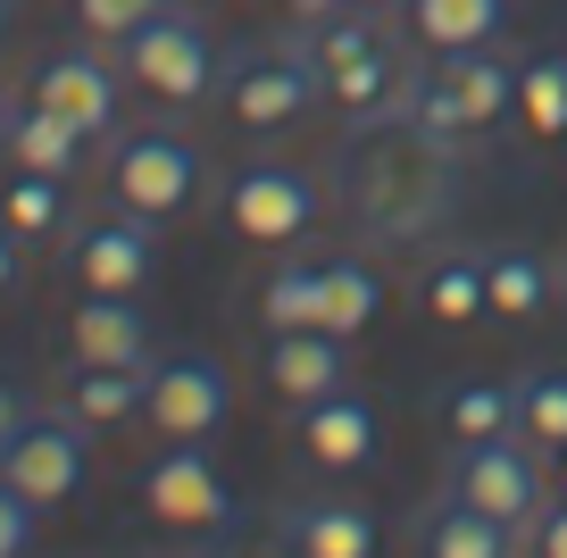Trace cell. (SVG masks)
Returning a JSON list of instances; mask_svg holds the SVG:
<instances>
[{
  "mask_svg": "<svg viewBox=\"0 0 567 558\" xmlns=\"http://www.w3.org/2000/svg\"><path fill=\"white\" fill-rule=\"evenodd\" d=\"M68 366H151V317L134 292H84L68 309Z\"/></svg>",
  "mask_w": 567,
  "mask_h": 558,
  "instance_id": "15",
  "label": "cell"
},
{
  "mask_svg": "<svg viewBox=\"0 0 567 558\" xmlns=\"http://www.w3.org/2000/svg\"><path fill=\"white\" fill-rule=\"evenodd\" d=\"M9 108H18V101H9V92H0V125H9Z\"/></svg>",
  "mask_w": 567,
  "mask_h": 558,
  "instance_id": "38",
  "label": "cell"
},
{
  "mask_svg": "<svg viewBox=\"0 0 567 558\" xmlns=\"http://www.w3.org/2000/svg\"><path fill=\"white\" fill-rule=\"evenodd\" d=\"M434 425H443L451 442L517 434V384H443L434 392Z\"/></svg>",
  "mask_w": 567,
  "mask_h": 558,
  "instance_id": "21",
  "label": "cell"
},
{
  "mask_svg": "<svg viewBox=\"0 0 567 558\" xmlns=\"http://www.w3.org/2000/svg\"><path fill=\"white\" fill-rule=\"evenodd\" d=\"M84 142L92 134H75V125L59 117V108H42V101H18V108H9V125H0V158L25 167V175H59V184L84 167Z\"/></svg>",
  "mask_w": 567,
  "mask_h": 558,
  "instance_id": "18",
  "label": "cell"
},
{
  "mask_svg": "<svg viewBox=\"0 0 567 558\" xmlns=\"http://www.w3.org/2000/svg\"><path fill=\"white\" fill-rule=\"evenodd\" d=\"M301 451L318 458V467H334V475L368 467V458H375V409L359 401L351 384H342V392H318V401H301Z\"/></svg>",
  "mask_w": 567,
  "mask_h": 558,
  "instance_id": "17",
  "label": "cell"
},
{
  "mask_svg": "<svg viewBox=\"0 0 567 558\" xmlns=\"http://www.w3.org/2000/svg\"><path fill=\"white\" fill-rule=\"evenodd\" d=\"M142 508H151L167 534H226V525L243 517L200 442H167V451L142 467Z\"/></svg>",
  "mask_w": 567,
  "mask_h": 558,
  "instance_id": "11",
  "label": "cell"
},
{
  "mask_svg": "<svg viewBox=\"0 0 567 558\" xmlns=\"http://www.w3.org/2000/svg\"><path fill=\"white\" fill-rule=\"evenodd\" d=\"M267 384L301 409L318 392H342L351 384V333L334 326H267Z\"/></svg>",
  "mask_w": 567,
  "mask_h": 558,
  "instance_id": "14",
  "label": "cell"
},
{
  "mask_svg": "<svg viewBox=\"0 0 567 558\" xmlns=\"http://www.w3.org/2000/svg\"><path fill=\"white\" fill-rule=\"evenodd\" d=\"M209 184V158L176 134V125H134V134H109V200L151 226L184 217Z\"/></svg>",
  "mask_w": 567,
  "mask_h": 558,
  "instance_id": "4",
  "label": "cell"
},
{
  "mask_svg": "<svg viewBox=\"0 0 567 558\" xmlns=\"http://www.w3.org/2000/svg\"><path fill=\"white\" fill-rule=\"evenodd\" d=\"M217 101H226V117L243 134H284V125H301L326 101V68L309 51V34L301 42H250V51H234L217 68Z\"/></svg>",
  "mask_w": 567,
  "mask_h": 558,
  "instance_id": "3",
  "label": "cell"
},
{
  "mask_svg": "<svg viewBox=\"0 0 567 558\" xmlns=\"http://www.w3.org/2000/svg\"><path fill=\"white\" fill-rule=\"evenodd\" d=\"M517 434H526L534 451H550V458L567 451V375H559V366L517 375Z\"/></svg>",
  "mask_w": 567,
  "mask_h": 558,
  "instance_id": "27",
  "label": "cell"
},
{
  "mask_svg": "<svg viewBox=\"0 0 567 558\" xmlns=\"http://www.w3.org/2000/svg\"><path fill=\"white\" fill-rule=\"evenodd\" d=\"M401 108L425 117L434 134H451V142H484L517 108V68L493 59L484 42L476 51H434V68L401 75Z\"/></svg>",
  "mask_w": 567,
  "mask_h": 558,
  "instance_id": "2",
  "label": "cell"
},
{
  "mask_svg": "<svg viewBox=\"0 0 567 558\" xmlns=\"http://www.w3.org/2000/svg\"><path fill=\"white\" fill-rule=\"evenodd\" d=\"M142 417L159 442H209L234 417V375L209 350H167L151 359V384H142Z\"/></svg>",
  "mask_w": 567,
  "mask_h": 558,
  "instance_id": "6",
  "label": "cell"
},
{
  "mask_svg": "<svg viewBox=\"0 0 567 558\" xmlns=\"http://www.w3.org/2000/svg\"><path fill=\"white\" fill-rule=\"evenodd\" d=\"M0 217H9L25 242H51V234H68V184H59V175L9 167V184H0Z\"/></svg>",
  "mask_w": 567,
  "mask_h": 558,
  "instance_id": "25",
  "label": "cell"
},
{
  "mask_svg": "<svg viewBox=\"0 0 567 558\" xmlns=\"http://www.w3.org/2000/svg\"><path fill=\"white\" fill-rule=\"evenodd\" d=\"M142 384H151V366H68L59 409H68V417H84L92 434H109V425L142 417Z\"/></svg>",
  "mask_w": 567,
  "mask_h": 558,
  "instance_id": "20",
  "label": "cell"
},
{
  "mask_svg": "<svg viewBox=\"0 0 567 558\" xmlns=\"http://www.w3.org/2000/svg\"><path fill=\"white\" fill-rule=\"evenodd\" d=\"M25 417H34V401H25L18 384H0V451H9V434H18Z\"/></svg>",
  "mask_w": 567,
  "mask_h": 558,
  "instance_id": "34",
  "label": "cell"
},
{
  "mask_svg": "<svg viewBox=\"0 0 567 558\" xmlns=\"http://www.w3.org/2000/svg\"><path fill=\"white\" fill-rule=\"evenodd\" d=\"M384 309V276L368 259H326V326L334 333H368V317Z\"/></svg>",
  "mask_w": 567,
  "mask_h": 558,
  "instance_id": "28",
  "label": "cell"
},
{
  "mask_svg": "<svg viewBox=\"0 0 567 558\" xmlns=\"http://www.w3.org/2000/svg\"><path fill=\"white\" fill-rule=\"evenodd\" d=\"M534 550H543V558H567V508H543V525H534Z\"/></svg>",
  "mask_w": 567,
  "mask_h": 558,
  "instance_id": "33",
  "label": "cell"
},
{
  "mask_svg": "<svg viewBox=\"0 0 567 558\" xmlns=\"http://www.w3.org/2000/svg\"><path fill=\"white\" fill-rule=\"evenodd\" d=\"M284 9H292V18H301V25H318V18H334L342 0H284Z\"/></svg>",
  "mask_w": 567,
  "mask_h": 558,
  "instance_id": "35",
  "label": "cell"
},
{
  "mask_svg": "<svg viewBox=\"0 0 567 558\" xmlns=\"http://www.w3.org/2000/svg\"><path fill=\"white\" fill-rule=\"evenodd\" d=\"M559 475H567V451H559Z\"/></svg>",
  "mask_w": 567,
  "mask_h": 558,
  "instance_id": "39",
  "label": "cell"
},
{
  "mask_svg": "<svg viewBox=\"0 0 567 558\" xmlns=\"http://www.w3.org/2000/svg\"><path fill=\"white\" fill-rule=\"evenodd\" d=\"M517 108H526L534 142H559L567 134V59H526L517 68Z\"/></svg>",
  "mask_w": 567,
  "mask_h": 558,
  "instance_id": "29",
  "label": "cell"
},
{
  "mask_svg": "<svg viewBox=\"0 0 567 558\" xmlns=\"http://www.w3.org/2000/svg\"><path fill=\"white\" fill-rule=\"evenodd\" d=\"M318 217H326V193L309 184L301 167H276V158H259V167L226 175V226L243 234V242H259V250L301 242Z\"/></svg>",
  "mask_w": 567,
  "mask_h": 558,
  "instance_id": "9",
  "label": "cell"
},
{
  "mask_svg": "<svg viewBox=\"0 0 567 558\" xmlns=\"http://www.w3.org/2000/svg\"><path fill=\"white\" fill-rule=\"evenodd\" d=\"M84 467H92V425L68 417V409H34V417L9 434V451H0V475L34 508L75 500V492H84Z\"/></svg>",
  "mask_w": 567,
  "mask_h": 558,
  "instance_id": "7",
  "label": "cell"
},
{
  "mask_svg": "<svg viewBox=\"0 0 567 558\" xmlns=\"http://www.w3.org/2000/svg\"><path fill=\"white\" fill-rule=\"evenodd\" d=\"M409 541L417 550H434V558H509L517 541V525H501V517H484V508H467V500H434V508H417V525H409Z\"/></svg>",
  "mask_w": 567,
  "mask_h": 558,
  "instance_id": "19",
  "label": "cell"
},
{
  "mask_svg": "<svg viewBox=\"0 0 567 558\" xmlns=\"http://www.w3.org/2000/svg\"><path fill=\"white\" fill-rule=\"evenodd\" d=\"M259 326H326V267L284 259L259 283Z\"/></svg>",
  "mask_w": 567,
  "mask_h": 558,
  "instance_id": "26",
  "label": "cell"
},
{
  "mask_svg": "<svg viewBox=\"0 0 567 558\" xmlns=\"http://www.w3.org/2000/svg\"><path fill=\"white\" fill-rule=\"evenodd\" d=\"M550 267L534 259V250H484V300H493V317H543L550 309Z\"/></svg>",
  "mask_w": 567,
  "mask_h": 558,
  "instance_id": "24",
  "label": "cell"
},
{
  "mask_svg": "<svg viewBox=\"0 0 567 558\" xmlns=\"http://www.w3.org/2000/svg\"><path fill=\"white\" fill-rule=\"evenodd\" d=\"M326 200L368 242H417L460 200V142L434 134L425 117H409L401 101L375 108V117H342L334 167H326Z\"/></svg>",
  "mask_w": 567,
  "mask_h": 558,
  "instance_id": "1",
  "label": "cell"
},
{
  "mask_svg": "<svg viewBox=\"0 0 567 558\" xmlns=\"http://www.w3.org/2000/svg\"><path fill=\"white\" fill-rule=\"evenodd\" d=\"M68 276L84 292H142V283L159 276V226L109 200V217H84L68 234Z\"/></svg>",
  "mask_w": 567,
  "mask_h": 558,
  "instance_id": "12",
  "label": "cell"
},
{
  "mask_svg": "<svg viewBox=\"0 0 567 558\" xmlns=\"http://www.w3.org/2000/svg\"><path fill=\"white\" fill-rule=\"evenodd\" d=\"M117 68H125V84H142L151 101H167V108H193V101H209L217 92V42H209V25L200 18H184V9H159L151 25H134V34L117 42Z\"/></svg>",
  "mask_w": 567,
  "mask_h": 558,
  "instance_id": "5",
  "label": "cell"
},
{
  "mask_svg": "<svg viewBox=\"0 0 567 558\" xmlns=\"http://www.w3.org/2000/svg\"><path fill=\"white\" fill-rule=\"evenodd\" d=\"M309 51H318L326 68V101L342 108V117H375V108H392V92H401V68H392V51L375 42L368 18H318L309 25Z\"/></svg>",
  "mask_w": 567,
  "mask_h": 558,
  "instance_id": "10",
  "label": "cell"
},
{
  "mask_svg": "<svg viewBox=\"0 0 567 558\" xmlns=\"http://www.w3.org/2000/svg\"><path fill=\"white\" fill-rule=\"evenodd\" d=\"M501 9L509 0H409V25L425 51H476L501 34Z\"/></svg>",
  "mask_w": 567,
  "mask_h": 558,
  "instance_id": "23",
  "label": "cell"
},
{
  "mask_svg": "<svg viewBox=\"0 0 567 558\" xmlns=\"http://www.w3.org/2000/svg\"><path fill=\"white\" fill-rule=\"evenodd\" d=\"M117 84H125V68H109L101 51H51L34 68V84H25V101L59 108L75 134L101 142V134H117Z\"/></svg>",
  "mask_w": 567,
  "mask_h": 558,
  "instance_id": "13",
  "label": "cell"
},
{
  "mask_svg": "<svg viewBox=\"0 0 567 558\" xmlns=\"http://www.w3.org/2000/svg\"><path fill=\"white\" fill-rule=\"evenodd\" d=\"M443 492L467 508H484V517L517 525L526 534V517H543V467H534V451H517L509 434H484V442H460L443 467Z\"/></svg>",
  "mask_w": 567,
  "mask_h": 558,
  "instance_id": "8",
  "label": "cell"
},
{
  "mask_svg": "<svg viewBox=\"0 0 567 558\" xmlns=\"http://www.w3.org/2000/svg\"><path fill=\"white\" fill-rule=\"evenodd\" d=\"M34 534H42V508L25 500L9 475H0V558H18V550H34Z\"/></svg>",
  "mask_w": 567,
  "mask_h": 558,
  "instance_id": "31",
  "label": "cell"
},
{
  "mask_svg": "<svg viewBox=\"0 0 567 558\" xmlns=\"http://www.w3.org/2000/svg\"><path fill=\"white\" fill-rule=\"evenodd\" d=\"M417 300H425V317H443V326L493 317V300H484V250H443V259L417 276Z\"/></svg>",
  "mask_w": 567,
  "mask_h": 558,
  "instance_id": "22",
  "label": "cell"
},
{
  "mask_svg": "<svg viewBox=\"0 0 567 558\" xmlns=\"http://www.w3.org/2000/svg\"><path fill=\"white\" fill-rule=\"evenodd\" d=\"M0 42H9V0H0Z\"/></svg>",
  "mask_w": 567,
  "mask_h": 558,
  "instance_id": "37",
  "label": "cell"
},
{
  "mask_svg": "<svg viewBox=\"0 0 567 558\" xmlns=\"http://www.w3.org/2000/svg\"><path fill=\"white\" fill-rule=\"evenodd\" d=\"M351 9H368V18H375V9H409V0H351Z\"/></svg>",
  "mask_w": 567,
  "mask_h": 558,
  "instance_id": "36",
  "label": "cell"
},
{
  "mask_svg": "<svg viewBox=\"0 0 567 558\" xmlns=\"http://www.w3.org/2000/svg\"><path fill=\"white\" fill-rule=\"evenodd\" d=\"M276 550H292V558H375V517L359 500H292L276 517Z\"/></svg>",
  "mask_w": 567,
  "mask_h": 558,
  "instance_id": "16",
  "label": "cell"
},
{
  "mask_svg": "<svg viewBox=\"0 0 567 558\" xmlns=\"http://www.w3.org/2000/svg\"><path fill=\"white\" fill-rule=\"evenodd\" d=\"M18 276H25V234L9 226V217H0V300L18 292Z\"/></svg>",
  "mask_w": 567,
  "mask_h": 558,
  "instance_id": "32",
  "label": "cell"
},
{
  "mask_svg": "<svg viewBox=\"0 0 567 558\" xmlns=\"http://www.w3.org/2000/svg\"><path fill=\"white\" fill-rule=\"evenodd\" d=\"M159 9H176V0H75V25H84L92 42H125L134 25H151Z\"/></svg>",
  "mask_w": 567,
  "mask_h": 558,
  "instance_id": "30",
  "label": "cell"
}]
</instances>
